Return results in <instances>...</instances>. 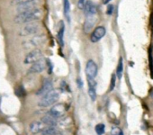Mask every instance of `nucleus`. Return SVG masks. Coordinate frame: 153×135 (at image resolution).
Wrapping results in <instances>:
<instances>
[{"label":"nucleus","mask_w":153,"mask_h":135,"mask_svg":"<svg viewBox=\"0 0 153 135\" xmlns=\"http://www.w3.org/2000/svg\"><path fill=\"white\" fill-rule=\"evenodd\" d=\"M42 16V11L40 8H35L30 11L18 13V15L16 16L14 21L16 24H28L34 22L36 20H39Z\"/></svg>","instance_id":"1"},{"label":"nucleus","mask_w":153,"mask_h":135,"mask_svg":"<svg viewBox=\"0 0 153 135\" xmlns=\"http://www.w3.org/2000/svg\"><path fill=\"white\" fill-rule=\"evenodd\" d=\"M59 92L56 89H52L40 99L38 102V105L40 107H50L55 105V103L59 100Z\"/></svg>","instance_id":"2"},{"label":"nucleus","mask_w":153,"mask_h":135,"mask_svg":"<svg viewBox=\"0 0 153 135\" xmlns=\"http://www.w3.org/2000/svg\"><path fill=\"white\" fill-rule=\"evenodd\" d=\"M39 31H40V25L35 22H32V23L26 24L20 30L19 34L20 36H28L32 34H36Z\"/></svg>","instance_id":"3"},{"label":"nucleus","mask_w":153,"mask_h":135,"mask_svg":"<svg viewBox=\"0 0 153 135\" xmlns=\"http://www.w3.org/2000/svg\"><path fill=\"white\" fill-rule=\"evenodd\" d=\"M66 111H67V108L64 104H58V105H54L51 106V108L48 112V114L58 119V118L62 117L66 113Z\"/></svg>","instance_id":"4"},{"label":"nucleus","mask_w":153,"mask_h":135,"mask_svg":"<svg viewBox=\"0 0 153 135\" xmlns=\"http://www.w3.org/2000/svg\"><path fill=\"white\" fill-rule=\"evenodd\" d=\"M47 68V59H41L40 60L34 62L31 68L28 70V73L29 74H37V73H41L43 70H45V69Z\"/></svg>","instance_id":"5"},{"label":"nucleus","mask_w":153,"mask_h":135,"mask_svg":"<svg viewBox=\"0 0 153 135\" xmlns=\"http://www.w3.org/2000/svg\"><path fill=\"white\" fill-rule=\"evenodd\" d=\"M42 59V52L39 49H34L30 51L25 59V64H33L34 62Z\"/></svg>","instance_id":"6"},{"label":"nucleus","mask_w":153,"mask_h":135,"mask_svg":"<svg viewBox=\"0 0 153 135\" xmlns=\"http://www.w3.org/2000/svg\"><path fill=\"white\" fill-rule=\"evenodd\" d=\"M45 41V35L44 34H38L34 37H33L31 40L25 42L24 43V46L26 49H30V48H36L40 45H42Z\"/></svg>","instance_id":"7"},{"label":"nucleus","mask_w":153,"mask_h":135,"mask_svg":"<svg viewBox=\"0 0 153 135\" xmlns=\"http://www.w3.org/2000/svg\"><path fill=\"white\" fill-rule=\"evenodd\" d=\"M97 71H98V68L97 63L92 60L89 59L86 65V75L88 78L90 79H95L97 75Z\"/></svg>","instance_id":"8"},{"label":"nucleus","mask_w":153,"mask_h":135,"mask_svg":"<svg viewBox=\"0 0 153 135\" xmlns=\"http://www.w3.org/2000/svg\"><path fill=\"white\" fill-rule=\"evenodd\" d=\"M106 33V30L104 26H98L91 33V36H90V40L92 42H99Z\"/></svg>","instance_id":"9"},{"label":"nucleus","mask_w":153,"mask_h":135,"mask_svg":"<svg viewBox=\"0 0 153 135\" xmlns=\"http://www.w3.org/2000/svg\"><path fill=\"white\" fill-rule=\"evenodd\" d=\"M47 127H48V125H46V124L43 123L42 122H39V121L33 122L29 125L30 131H31L33 134L42 133Z\"/></svg>","instance_id":"10"},{"label":"nucleus","mask_w":153,"mask_h":135,"mask_svg":"<svg viewBox=\"0 0 153 135\" xmlns=\"http://www.w3.org/2000/svg\"><path fill=\"white\" fill-rule=\"evenodd\" d=\"M96 23H97L96 16H86V20L84 22V26H83L84 32L86 33H89L93 30Z\"/></svg>","instance_id":"11"},{"label":"nucleus","mask_w":153,"mask_h":135,"mask_svg":"<svg viewBox=\"0 0 153 135\" xmlns=\"http://www.w3.org/2000/svg\"><path fill=\"white\" fill-rule=\"evenodd\" d=\"M52 89H53L52 81L49 79H43L41 88L36 92V95L37 96H44L45 94H47L48 92H50Z\"/></svg>","instance_id":"12"},{"label":"nucleus","mask_w":153,"mask_h":135,"mask_svg":"<svg viewBox=\"0 0 153 135\" xmlns=\"http://www.w3.org/2000/svg\"><path fill=\"white\" fill-rule=\"evenodd\" d=\"M39 5V1L38 0H34V1L32 2H28L25 4H22L20 6L17 7L16 10L18 13H22V12H26V11H30L33 9L37 8V6Z\"/></svg>","instance_id":"13"},{"label":"nucleus","mask_w":153,"mask_h":135,"mask_svg":"<svg viewBox=\"0 0 153 135\" xmlns=\"http://www.w3.org/2000/svg\"><path fill=\"white\" fill-rule=\"evenodd\" d=\"M84 10H85V14L86 16H96L97 9V6L90 0L88 1H86L85 7H84Z\"/></svg>","instance_id":"14"},{"label":"nucleus","mask_w":153,"mask_h":135,"mask_svg":"<svg viewBox=\"0 0 153 135\" xmlns=\"http://www.w3.org/2000/svg\"><path fill=\"white\" fill-rule=\"evenodd\" d=\"M42 122L48 126H57V124H58V120L56 118L51 116L48 113L42 118Z\"/></svg>","instance_id":"15"},{"label":"nucleus","mask_w":153,"mask_h":135,"mask_svg":"<svg viewBox=\"0 0 153 135\" xmlns=\"http://www.w3.org/2000/svg\"><path fill=\"white\" fill-rule=\"evenodd\" d=\"M42 135H59L60 131L56 126H48L42 132Z\"/></svg>","instance_id":"16"},{"label":"nucleus","mask_w":153,"mask_h":135,"mask_svg":"<svg viewBox=\"0 0 153 135\" xmlns=\"http://www.w3.org/2000/svg\"><path fill=\"white\" fill-rule=\"evenodd\" d=\"M64 32H65V26L63 24V23L61 22L60 23V27L58 31V34H57V38H58V42L60 44V46H63L64 45V41H63V38H64Z\"/></svg>","instance_id":"17"},{"label":"nucleus","mask_w":153,"mask_h":135,"mask_svg":"<svg viewBox=\"0 0 153 135\" xmlns=\"http://www.w3.org/2000/svg\"><path fill=\"white\" fill-rule=\"evenodd\" d=\"M63 1V12H64V16L66 17V19L68 20V22L70 21L69 18V12H70V4H69V0H62Z\"/></svg>","instance_id":"18"},{"label":"nucleus","mask_w":153,"mask_h":135,"mask_svg":"<svg viewBox=\"0 0 153 135\" xmlns=\"http://www.w3.org/2000/svg\"><path fill=\"white\" fill-rule=\"evenodd\" d=\"M123 73V58L121 57L120 59H119L118 66H117V70H116V76H117V78H118L119 79H122Z\"/></svg>","instance_id":"19"},{"label":"nucleus","mask_w":153,"mask_h":135,"mask_svg":"<svg viewBox=\"0 0 153 135\" xmlns=\"http://www.w3.org/2000/svg\"><path fill=\"white\" fill-rule=\"evenodd\" d=\"M95 130H96V132L97 135H103L105 133V126L104 123H98L96 125Z\"/></svg>","instance_id":"20"},{"label":"nucleus","mask_w":153,"mask_h":135,"mask_svg":"<svg viewBox=\"0 0 153 135\" xmlns=\"http://www.w3.org/2000/svg\"><path fill=\"white\" fill-rule=\"evenodd\" d=\"M88 95L92 101H95L97 99V90L95 87H88Z\"/></svg>","instance_id":"21"},{"label":"nucleus","mask_w":153,"mask_h":135,"mask_svg":"<svg viewBox=\"0 0 153 135\" xmlns=\"http://www.w3.org/2000/svg\"><path fill=\"white\" fill-rule=\"evenodd\" d=\"M111 135H124V134H123V131L121 128L114 126L111 130Z\"/></svg>","instance_id":"22"},{"label":"nucleus","mask_w":153,"mask_h":135,"mask_svg":"<svg viewBox=\"0 0 153 135\" xmlns=\"http://www.w3.org/2000/svg\"><path fill=\"white\" fill-rule=\"evenodd\" d=\"M15 93H16V95L18 96H25V88H24L23 87H18V88H16V90H15Z\"/></svg>","instance_id":"23"},{"label":"nucleus","mask_w":153,"mask_h":135,"mask_svg":"<svg viewBox=\"0 0 153 135\" xmlns=\"http://www.w3.org/2000/svg\"><path fill=\"white\" fill-rule=\"evenodd\" d=\"M32 1H34V0H12L11 4L15 6H20L22 4H25V3L32 2Z\"/></svg>","instance_id":"24"},{"label":"nucleus","mask_w":153,"mask_h":135,"mask_svg":"<svg viewBox=\"0 0 153 135\" xmlns=\"http://www.w3.org/2000/svg\"><path fill=\"white\" fill-rule=\"evenodd\" d=\"M115 81H116V77L114 74L112 75V79H111V85H110V88H109V91H112L114 90V87H115Z\"/></svg>","instance_id":"25"},{"label":"nucleus","mask_w":153,"mask_h":135,"mask_svg":"<svg viewBox=\"0 0 153 135\" xmlns=\"http://www.w3.org/2000/svg\"><path fill=\"white\" fill-rule=\"evenodd\" d=\"M114 7L113 5H108L107 6V9H106V14L108 16H111L114 13Z\"/></svg>","instance_id":"26"},{"label":"nucleus","mask_w":153,"mask_h":135,"mask_svg":"<svg viewBox=\"0 0 153 135\" xmlns=\"http://www.w3.org/2000/svg\"><path fill=\"white\" fill-rule=\"evenodd\" d=\"M85 4H86V0H79V2H78V7L79 9H84Z\"/></svg>","instance_id":"27"},{"label":"nucleus","mask_w":153,"mask_h":135,"mask_svg":"<svg viewBox=\"0 0 153 135\" xmlns=\"http://www.w3.org/2000/svg\"><path fill=\"white\" fill-rule=\"evenodd\" d=\"M76 82H78V87H79V88H83V81H82L81 79H78Z\"/></svg>","instance_id":"28"},{"label":"nucleus","mask_w":153,"mask_h":135,"mask_svg":"<svg viewBox=\"0 0 153 135\" xmlns=\"http://www.w3.org/2000/svg\"><path fill=\"white\" fill-rule=\"evenodd\" d=\"M110 1H111V0H103V4L106 5V4H108Z\"/></svg>","instance_id":"29"},{"label":"nucleus","mask_w":153,"mask_h":135,"mask_svg":"<svg viewBox=\"0 0 153 135\" xmlns=\"http://www.w3.org/2000/svg\"><path fill=\"white\" fill-rule=\"evenodd\" d=\"M151 96V98H152V99H153V92H152V93H151V96Z\"/></svg>","instance_id":"30"}]
</instances>
